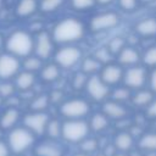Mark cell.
<instances>
[{"mask_svg":"<svg viewBox=\"0 0 156 156\" xmlns=\"http://www.w3.org/2000/svg\"><path fill=\"white\" fill-rule=\"evenodd\" d=\"M88 32L87 23L74 16H67L56 22L52 27L51 37L56 45H71L80 41Z\"/></svg>","mask_w":156,"mask_h":156,"instance_id":"cell-1","label":"cell"},{"mask_svg":"<svg viewBox=\"0 0 156 156\" xmlns=\"http://www.w3.org/2000/svg\"><path fill=\"white\" fill-rule=\"evenodd\" d=\"M5 48L9 54L18 58H24L34 51V37L24 29H17L7 37Z\"/></svg>","mask_w":156,"mask_h":156,"instance_id":"cell-2","label":"cell"},{"mask_svg":"<svg viewBox=\"0 0 156 156\" xmlns=\"http://www.w3.org/2000/svg\"><path fill=\"white\" fill-rule=\"evenodd\" d=\"M90 101L80 96L65 99L58 105V113L65 119H85L90 115Z\"/></svg>","mask_w":156,"mask_h":156,"instance_id":"cell-3","label":"cell"},{"mask_svg":"<svg viewBox=\"0 0 156 156\" xmlns=\"http://www.w3.org/2000/svg\"><path fill=\"white\" fill-rule=\"evenodd\" d=\"M122 22L121 15L113 10H106L93 15L87 23L88 32L91 33H106L119 27Z\"/></svg>","mask_w":156,"mask_h":156,"instance_id":"cell-4","label":"cell"},{"mask_svg":"<svg viewBox=\"0 0 156 156\" xmlns=\"http://www.w3.org/2000/svg\"><path fill=\"white\" fill-rule=\"evenodd\" d=\"M35 134H33L29 129H27L24 126L22 127H15L13 129L9 130L7 134V145L12 154L20 155L29 150L35 144Z\"/></svg>","mask_w":156,"mask_h":156,"instance_id":"cell-5","label":"cell"},{"mask_svg":"<svg viewBox=\"0 0 156 156\" xmlns=\"http://www.w3.org/2000/svg\"><path fill=\"white\" fill-rule=\"evenodd\" d=\"M83 51L76 44L61 45L54 52V62L61 69H72L78 66L83 58Z\"/></svg>","mask_w":156,"mask_h":156,"instance_id":"cell-6","label":"cell"},{"mask_svg":"<svg viewBox=\"0 0 156 156\" xmlns=\"http://www.w3.org/2000/svg\"><path fill=\"white\" fill-rule=\"evenodd\" d=\"M90 128L85 119H65L62 122L61 138L69 144H79L89 136Z\"/></svg>","mask_w":156,"mask_h":156,"instance_id":"cell-7","label":"cell"},{"mask_svg":"<svg viewBox=\"0 0 156 156\" xmlns=\"http://www.w3.org/2000/svg\"><path fill=\"white\" fill-rule=\"evenodd\" d=\"M111 87H108L99 74H94V76H89L84 91L87 94L88 100L94 101V102H99L102 104L104 101H106L107 99H110V94H111Z\"/></svg>","mask_w":156,"mask_h":156,"instance_id":"cell-8","label":"cell"},{"mask_svg":"<svg viewBox=\"0 0 156 156\" xmlns=\"http://www.w3.org/2000/svg\"><path fill=\"white\" fill-rule=\"evenodd\" d=\"M147 76L149 69L144 67L141 63L136 66H132L128 68H124L122 84L130 89L132 91L145 88L147 85Z\"/></svg>","mask_w":156,"mask_h":156,"instance_id":"cell-9","label":"cell"},{"mask_svg":"<svg viewBox=\"0 0 156 156\" xmlns=\"http://www.w3.org/2000/svg\"><path fill=\"white\" fill-rule=\"evenodd\" d=\"M55 41L51 37V33L46 30H40L34 37V51L33 54L41 58L43 61L49 60L54 56L55 52Z\"/></svg>","mask_w":156,"mask_h":156,"instance_id":"cell-10","label":"cell"},{"mask_svg":"<svg viewBox=\"0 0 156 156\" xmlns=\"http://www.w3.org/2000/svg\"><path fill=\"white\" fill-rule=\"evenodd\" d=\"M50 118L51 117L46 112L30 111L23 116L22 122H23V126L27 129H29L33 134L43 135V134H45V129H46V126H48Z\"/></svg>","mask_w":156,"mask_h":156,"instance_id":"cell-11","label":"cell"},{"mask_svg":"<svg viewBox=\"0 0 156 156\" xmlns=\"http://www.w3.org/2000/svg\"><path fill=\"white\" fill-rule=\"evenodd\" d=\"M22 62L18 57L6 52L0 55V79L10 80L21 72Z\"/></svg>","mask_w":156,"mask_h":156,"instance_id":"cell-12","label":"cell"},{"mask_svg":"<svg viewBox=\"0 0 156 156\" xmlns=\"http://www.w3.org/2000/svg\"><path fill=\"white\" fill-rule=\"evenodd\" d=\"M123 73H124V68L122 66H119L116 61H112V62L102 66L99 76L108 87L113 88V87L122 84Z\"/></svg>","mask_w":156,"mask_h":156,"instance_id":"cell-13","label":"cell"},{"mask_svg":"<svg viewBox=\"0 0 156 156\" xmlns=\"http://www.w3.org/2000/svg\"><path fill=\"white\" fill-rule=\"evenodd\" d=\"M101 111L111 121H123L129 115V108L126 104L115 101L112 99H107L101 104Z\"/></svg>","mask_w":156,"mask_h":156,"instance_id":"cell-14","label":"cell"},{"mask_svg":"<svg viewBox=\"0 0 156 156\" xmlns=\"http://www.w3.org/2000/svg\"><path fill=\"white\" fill-rule=\"evenodd\" d=\"M115 61L123 68L136 66L141 63V52L133 45H126L121 52L115 57Z\"/></svg>","mask_w":156,"mask_h":156,"instance_id":"cell-15","label":"cell"},{"mask_svg":"<svg viewBox=\"0 0 156 156\" xmlns=\"http://www.w3.org/2000/svg\"><path fill=\"white\" fill-rule=\"evenodd\" d=\"M133 30L136 37L151 39L156 37V16H145L135 22Z\"/></svg>","mask_w":156,"mask_h":156,"instance_id":"cell-16","label":"cell"},{"mask_svg":"<svg viewBox=\"0 0 156 156\" xmlns=\"http://www.w3.org/2000/svg\"><path fill=\"white\" fill-rule=\"evenodd\" d=\"M34 155L35 156H63L65 149L57 140L48 139L41 143H38L34 146Z\"/></svg>","mask_w":156,"mask_h":156,"instance_id":"cell-17","label":"cell"},{"mask_svg":"<svg viewBox=\"0 0 156 156\" xmlns=\"http://www.w3.org/2000/svg\"><path fill=\"white\" fill-rule=\"evenodd\" d=\"M155 96L156 95L147 87H145V88L134 90L132 93V98H130L129 102H130L132 106H134L136 108H144L145 110L151 104V101L154 100Z\"/></svg>","mask_w":156,"mask_h":156,"instance_id":"cell-18","label":"cell"},{"mask_svg":"<svg viewBox=\"0 0 156 156\" xmlns=\"http://www.w3.org/2000/svg\"><path fill=\"white\" fill-rule=\"evenodd\" d=\"M135 144V140H134V135L127 130V129H123V130H119L118 133H116V135L113 136V147L121 152H128L133 149Z\"/></svg>","mask_w":156,"mask_h":156,"instance_id":"cell-19","label":"cell"},{"mask_svg":"<svg viewBox=\"0 0 156 156\" xmlns=\"http://www.w3.org/2000/svg\"><path fill=\"white\" fill-rule=\"evenodd\" d=\"M20 119H21L20 110L15 106H10L0 116V128L2 130H11L17 126Z\"/></svg>","mask_w":156,"mask_h":156,"instance_id":"cell-20","label":"cell"},{"mask_svg":"<svg viewBox=\"0 0 156 156\" xmlns=\"http://www.w3.org/2000/svg\"><path fill=\"white\" fill-rule=\"evenodd\" d=\"M110 122H111V119L102 111L90 113L89 115V119H88V124H89L90 132H94V133L105 132L108 128Z\"/></svg>","mask_w":156,"mask_h":156,"instance_id":"cell-21","label":"cell"},{"mask_svg":"<svg viewBox=\"0 0 156 156\" xmlns=\"http://www.w3.org/2000/svg\"><path fill=\"white\" fill-rule=\"evenodd\" d=\"M37 11H39L38 0H18L15 7V13L18 18L32 17Z\"/></svg>","mask_w":156,"mask_h":156,"instance_id":"cell-22","label":"cell"},{"mask_svg":"<svg viewBox=\"0 0 156 156\" xmlns=\"http://www.w3.org/2000/svg\"><path fill=\"white\" fill-rule=\"evenodd\" d=\"M39 77L40 79L46 83V84H51L55 83L60 79L61 77V68L55 63V62H50V63H44V66L41 67V69L39 71Z\"/></svg>","mask_w":156,"mask_h":156,"instance_id":"cell-23","label":"cell"},{"mask_svg":"<svg viewBox=\"0 0 156 156\" xmlns=\"http://www.w3.org/2000/svg\"><path fill=\"white\" fill-rule=\"evenodd\" d=\"M35 84V73L28 72V71H21L15 77V85L16 89L20 91H29Z\"/></svg>","mask_w":156,"mask_h":156,"instance_id":"cell-24","label":"cell"},{"mask_svg":"<svg viewBox=\"0 0 156 156\" xmlns=\"http://www.w3.org/2000/svg\"><path fill=\"white\" fill-rule=\"evenodd\" d=\"M79 66H80V71L84 72L87 76H94L100 73L104 65L94 55H90V56L83 57Z\"/></svg>","mask_w":156,"mask_h":156,"instance_id":"cell-25","label":"cell"},{"mask_svg":"<svg viewBox=\"0 0 156 156\" xmlns=\"http://www.w3.org/2000/svg\"><path fill=\"white\" fill-rule=\"evenodd\" d=\"M136 145L138 149L144 152L156 151V130L141 134L136 141Z\"/></svg>","mask_w":156,"mask_h":156,"instance_id":"cell-26","label":"cell"},{"mask_svg":"<svg viewBox=\"0 0 156 156\" xmlns=\"http://www.w3.org/2000/svg\"><path fill=\"white\" fill-rule=\"evenodd\" d=\"M132 90L128 89L127 87H124L123 84H119L117 87H113L111 89V94H110V99L122 102V104H127L130 101L132 98Z\"/></svg>","mask_w":156,"mask_h":156,"instance_id":"cell-27","label":"cell"},{"mask_svg":"<svg viewBox=\"0 0 156 156\" xmlns=\"http://www.w3.org/2000/svg\"><path fill=\"white\" fill-rule=\"evenodd\" d=\"M51 102L48 94H39L32 99L29 107H30V111H34V112H46Z\"/></svg>","mask_w":156,"mask_h":156,"instance_id":"cell-28","label":"cell"},{"mask_svg":"<svg viewBox=\"0 0 156 156\" xmlns=\"http://www.w3.org/2000/svg\"><path fill=\"white\" fill-rule=\"evenodd\" d=\"M67 0H39V11L45 15L57 12Z\"/></svg>","mask_w":156,"mask_h":156,"instance_id":"cell-29","label":"cell"},{"mask_svg":"<svg viewBox=\"0 0 156 156\" xmlns=\"http://www.w3.org/2000/svg\"><path fill=\"white\" fill-rule=\"evenodd\" d=\"M43 66H44V61L41 58H39L38 56H35L34 54L24 57L23 61H22V68L24 71H28V72H32V73L39 72Z\"/></svg>","mask_w":156,"mask_h":156,"instance_id":"cell-30","label":"cell"},{"mask_svg":"<svg viewBox=\"0 0 156 156\" xmlns=\"http://www.w3.org/2000/svg\"><path fill=\"white\" fill-rule=\"evenodd\" d=\"M105 45H106V48L110 50V52L116 57V56L121 52V50H122L126 45H128V41H127V39H126L123 35H115V37L110 38V40H108Z\"/></svg>","mask_w":156,"mask_h":156,"instance_id":"cell-31","label":"cell"},{"mask_svg":"<svg viewBox=\"0 0 156 156\" xmlns=\"http://www.w3.org/2000/svg\"><path fill=\"white\" fill-rule=\"evenodd\" d=\"M61 132H62V122L57 118H50L45 129V134L48 135V138L52 140H57L58 138H61Z\"/></svg>","mask_w":156,"mask_h":156,"instance_id":"cell-32","label":"cell"},{"mask_svg":"<svg viewBox=\"0 0 156 156\" xmlns=\"http://www.w3.org/2000/svg\"><path fill=\"white\" fill-rule=\"evenodd\" d=\"M141 65L147 69L156 68V45H151L141 54Z\"/></svg>","mask_w":156,"mask_h":156,"instance_id":"cell-33","label":"cell"},{"mask_svg":"<svg viewBox=\"0 0 156 156\" xmlns=\"http://www.w3.org/2000/svg\"><path fill=\"white\" fill-rule=\"evenodd\" d=\"M68 1L71 9L77 12H85L93 10L98 5L96 0H68Z\"/></svg>","mask_w":156,"mask_h":156,"instance_id":"cell-34","label":"cell"},{"mask_svg":"<svg viewBox=\"0 0 156 156\" xmlns=\"http://www.w3.org/2000/svg\"><path fill=\"white\" fill-rule=\"evenodd\" d=\"M102 65H106V63H110L115 60V56L110 52V50L106 48V45L104 46H100V48H96V50L94 51L93 54Z\"/></svg>","mask_w":156,"mask_h":156,"instance_id":"cell-35","label":"cell"},{"mask_svg":"<svg viewBox=\"0 0 156 156\" xmlns=\"http://www.w3.org/2000/svg\"><path fill=\"white\" fill-rule=\"evenodd\" d=\"M78 145H79L82 152H85L89 155H91L93 152H95L99 149V141L95 138H89V136L85 138L83 141H80Z\"/></svg>","mask_w":156,"mask_h":156,"instance_id":"cell-36","label":"cell"},{"mask_svg":"<svg viewBox=\"0 0 156 156\" xmlns=\"http://www.w3.org/2000/svg\"><path fill=\"white\" fill-rule=\"evenodd\" d=\"M116 2L118 9L126 13H132L136 11V9L140 5L139 0H116Z\"/></svg>","mask_w":156,"mask_h":156,"instance_id":"cell-37","label":"cell"},{"mask_svg":"<svg viewBox=\"0 0 156 156\" xmlns=\"http://www.w3.org/2000/svg\"><path fill=\"white\" fill-rule=\"evenodd\" d=\"M88 77L89 76H87L84 72L78 71L73 76V78H72V83H71L72 84V88L74 90H84L85 84H87V80H88Z\"/></svg>","mask_w":156,"mask_h":156,"instance_id":"cell-38","label":"cell"},{"mask_svg":"<svg viewBox=\"0 0 156 156\" xmlns=\"http://www.w3.org/2000/svg\"><path fill=\"white\" fill-rule=\"evenodd\" d=\"M16 90L17 89H16L15 83H11L9 80H4L2 83H0V96L2 99H9L13 96Z\"/></svg>","mask_w":156,"mask_h":156,"instance_id":"cell-39","label":"cell"},{"mask_svg":"<svg viewBox=\"0 0 156 156\" xmlns=\"http://www.w3.org/2000/svg\"><path fill=\"white\" fill-rule=\"evenodd\" d=\"M155 95H156V68L149 69V76H147V85H146Z\"/></svg>","mask_w":156,"mask_h":156,"instance_id":"cell-40","label":"cell"},{"mask_svg":"<svg viewBox=\"0 0 156 156\" xmlns=\"http://www.w3.org/2000/svg\"><path fill=\"white\" fill-rule=\"evenodd\" d=\"M145 116L150 119H156V96L151 101V104L145 108Z\"/></svg>","mask_w":156,"mask_h":156,"instance_id":"cell-41","label":"cell"},{"mask_svg":"<svg viewBox=\"0 0 156 156\" xmlns=\"http://www.w3.org/2000/svg\"><path fill=\"white\" fill-rule=\"evenodd\" d=\"M10 154H11V150L7 143L0 139V156H10Z\"/></svg>","mask_w":156,"mask_h":156,"instance_id":"cell-42","label":"cell"},{"mask_svg":"<svg viewBox=\"0 0 156 156\" xmlns=\"http://www.w3.org/2000/svg\"><path fill=\"white\" fill-rule=\"evenodd\" d=\"M113 1H116V0H96L98 5H101V6H106V5H110V4H112Z\"/></svg>","mask_w":156,"mask_h":156,"instance_id":"cell-43","label":"cell"},{"mask_svg":"<svg viewBox=\"0 0 156 156\" xmlns=\"http://www.w3.org/2000/svg\"><path fill=\"white\" fill-rule=\"evenodd\" d=\"M140 5H150V4H154L156 2V0H139Z\"/></svg>","mask_w":156,"mask_h":156,"instance_id":"cell-44","label":"cell"},{"mask_svg":"<svg viewBox=\"0 0 156 156\" xmlns=\"http://www.w3.org/2000/svg\"><path fill=\"white\" fill-rule=\"evenodd\" d=\"M72 156H91V155H89V154H85V152H82V151H79V152H76L74 155H72Z\"/></svg>","mask_w":156,"mask_h":156,"instance_id":"cell-45","label":"cell"},{"mask_svg":"<svg viewBox=\"0 0 156 156\" xmlns=\"http://www.w3.org/2000/svg\"><path fill=\"white\" fill-rule=\"evenodd\" d=\"M2 45H4V38L0 35V50H1V48H2Z\"/></svg>","mask_w":156,"mask_h":156,"instance_id":"cell-46","label":"cell"},{"mask_svg":"<svg viewBox=\"0 0 156 156\" xmlns=\"http://www.w3.org/2000/svg\"><path fill=\"white\" fill-rule=\"evenodd\" d=\"M4 2H5V0H0V12H1V10H2V6H4Z\"/></svg>","mask_w":156,"mask_h":156,"instance_id":"cell-47","label":"cell"},{"mask_svg":"<svg viewBox=\"0 0 156 156\" xmlns=\"http://www.w3.org/2000/svg\"><path fill=\"white\" fill-rule=\"evenodd\" d=\"M2 101H4V99L0 96V107H1V105H2Z\"/></svg>","mask_w":156,"mask_h":156,"instance_id":"cell-48","label":"cell"},{"mask_svg":"<svg viewBox=\"0 0 156 156\" xmlns=\"http://www.w3.org/2000/svg\"><path fill=\"white\" fill-rule=\"evenodd\" d=\"M1 134H2V129L0 128V135H1Z\"/></svg>","mask_w":156,"mask_h":156,"instance_id":"cell-49","label":"cell"}]
</instances>
